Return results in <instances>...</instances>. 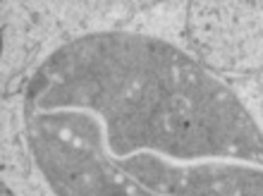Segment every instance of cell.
<instances>
[{
    "mask_svg": "<svg viewBox=\"0 0 263 196\" xmlns=\"http://www.w3.org/2000/svg\"><path fill=\"white\" fill-rule=\"evenodd\" d=\"M24 120L55 196H263V134L249 110L151 36L60 46L29 79Z\"/></svg>",
    "mask_w": 263,
    "mask_h": 196,
    "instance_id": "1",
    "label": "cell"
}]
</instances>
